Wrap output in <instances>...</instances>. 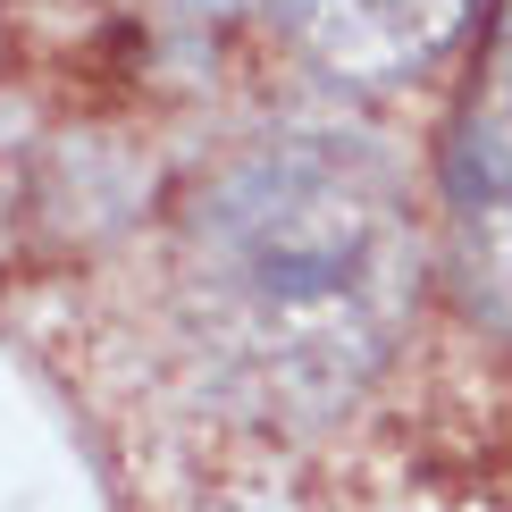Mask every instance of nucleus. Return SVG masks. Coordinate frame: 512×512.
<instances>
[{
    "instance_id": "nucleus-1",
    "label": "nucleus",
    "mask_w": 512,
    "mask_h": 512,
    "mask_svg": "<svg viewBox=\"0 0 512 512\" xmlns=\"http://www.w3.org/2000/svg\"><path fill=\"white\" fill-rule=\"evenodd\" d=\"M202 244L269 395L353 387L403 277V227L370 168L336 152H261L210 185Z\"/></svg>"
},
{
    "instance_id": "nucleus-2",
    "label": "nucleus",
    "mask_w": 512,
    "mask_h": 512,
    "mask_svg": "<svg viewBox=\"0 0 512 512\" xmlns=\"http://www.w3.org/2000/svg\"><path fill=\"white\" fill-rule=\"evenodd\" d=\"M479 0H286L294 34L328 59L336 76H403L471 26Z\"/></svg>"
}]
</instances>
